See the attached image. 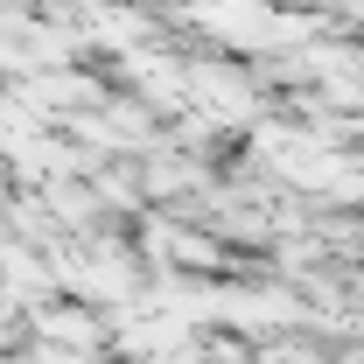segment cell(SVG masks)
<instances>
[{"mask_svg":"<svg viewBox=\"0 0 364 364\" xmlns=\"http://www.w3.org/2000/svg\"><path fill=\"white\" fill-rule=\"evenodd\" d=\"M105 364H134V358H105Z\"/></svg>","mask_w":364,"mask_h":364,"instance_id":"1","label":"cell"}]
</instances>
